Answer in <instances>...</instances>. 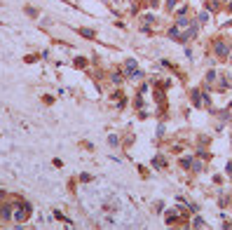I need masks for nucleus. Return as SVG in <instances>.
I'll return each instance as SVG.
<instances>
[{
    "mask_svg": "<svg viewBox=\"0 0 232 230\" xmlns=\"http://www.w3.org/2000/svg\"><path fill=\"white\" fill-rule=\"evenodd\" d=\"M213 52L218 54V57H225V54H230V47H227L223 40H216V42H213Z\"/></svg>",
    "mask_w": 232,
    "mask_h": 230,
    "instance_id": "obj_1",
    "label": "nucleus"
},
{
    "mask_svg": "<svg viewBox=\"0 0 232 230\" xmlns=\"http://www.w3.org/2000/svg\"><path fill=\"white\" fill-rule=\"evenodd\" d=\"M127 71H129V73H131V75H134V73H136V61H134V59H127Z\"/></svg>",
    "mask_w": 232,
    "mask_h": 230,
    "instance_id": "obj_2",
    "label": "nucleus"
},
{
    "mask_svg": "<svg viewBox=\"0 0 232 230\" xmlns=\"http://www.w3.org/2000/svg\"><path fill=\"white\" fill-rule=\"evenodd\" d=\"M188 24H190V19H185V17H181V19H178V28H185Z\"/></svg>",
    "mask_w": 232,
    "mask_h": 230,
    "instance_id": "obj_3",
    "label": "nucleus"
},
{
    "mask_svg": "<svg viewBox=\"0 0 232 230\" xmlns=\"http://www.w3.org/2000/svg\"><path fill=\"white\" fill-rule=\"evenodd\" d=\"M192 103H195V106H199V92H197V89L192 92Z\"/></svg>",
    "mask_w": 232,
    "mask_h": 230,
    "instance_id": "obj_4",
    "label": "nucleus"
},
{
    "mask_svg": "<svg viewBox=\"0 0 232 230\" xmlns=\"http://www.w3.org/2000/svg\"><path fill=\"white\" fill-rule=\"evenodd\" d=\"M82 35H85V38H94V31H89V28H82Z\"/></svg>",
    "mask_w": 232,
    "mask_h": 230,
    "instance_id": "obj_5",
    "label": "nucleus"
},
{
    "mask_svg": "<svg viewBox=\"0 0 232 230\" xmlns=\"http://www.w3.org/2000/svg\"><path fill=\"white\" fill-rule=\"evenodd\" d=\"M199 21H202V24H206V21H209V14L202 12V14H199Z\"/></svg>",
    "mask_w": 232,
    "mask_h": 230,
    "instance_id": "obj_6",
    "label": "nucleus"
},
{
    "mask_svg": "<svg viewBox=\"0 0 232 230\" xmlns=\"http://www.w3.org/2000/svg\"><path fill=\"white\" fill-rule=\"evenodd\" d=\"M195 225H197V228H202V225H204V218L197 216V218H195Z\"/></svg>",
    "mask_w": 232,
    "mask_h": 230,
    "instance_id": "obj_7",
    "label": "nucleus"
}]
</instances>
